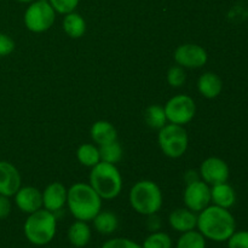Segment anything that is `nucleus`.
<instances>
[{
  "label": "nucleus",
  "mask_w": 248,
  "mask_h": 248,
  "mask_svg": "<svg viewBox=\"0 0 248 248\" xmlns=\"http://www.w3.org/2000/svg\"><path fill=\"white\" fill-rule=\"evenodd\" d=\"M171 236L164 232H154L144 240L142 247L143 248H172Z\"/></svg>",
  "instance_id": "26"
},
{
  "label": "nucleus",
  "mask_w": 248,
  "mask_h": 248,
  "mask_svg": "<svg viewBox=\"0 0 248 248\" xmlns=\"http://www.w3.org/2000/svg\"><path fill=\"white\" fill-rule=\"evenodd\" d=\"M23 232L26 239L35 246L50 244L57 232V218L55 213L40 208L31 213L24 222Z\"/></svg>",
  "instance_id": "3"
},
{
  "label": "nucleus",
  "mask_w": 248,
  "mask_h": 248,
  "mask_svg": "<svg viewBox=\"0 0 248 248\" xmlns=\"http://www.w3.org/2000/svg\"><path fill=\"white\" fill-rule=\"evenodd\" d=\"M15 203L23 213L35 212L43 208V193L34 186H21L15 194Z\"/></svg>",
  "instance_id": "14"
},
{
  "label": "nucleus",
  "mask_w": 248,
  "mask_h": 248,
  "mask_svg": "<svg viewBox=\"0 0 248 248\" xmlns=\"http://www.w3.org/2000/svg\"><path fill=\"white\" fill-rule=\"evenodd\" d=\"M15 50V41L7 34L0 33V57L11 55Z\"/></svg>",
  "instance_id": "31"
},
{
  "label": "nucleus",
  "mask_w": 248,
  "mask_h": 248,
  "mask_svg": "<svg viewBox=\"0 0 248 248\" xmlns=\"http://www.w3.org/2000/svg\"><path fill=\"white\" fill-rule=\"evenodd\" d=\"M97 232L102 235H110L116 232L119 227V219L111 211H99L98 215L92 219Z\"/></svg>",
  "instance_id": "21"
},
{
  "label": "nucleus",
  "mask_w": 248,
  "mask_h": 248,
  "mask_svg": "<svg viewBox=\"0 0 248 248\" xmlns=\"http://www.w3.org/2000/svg\"><path fill=\"white\" fill-rule=\"evenodd\" d=\"M184 179H186V184H190V183H193V182H196L200 179V173H198V172L194 171V170H190V171H188L186 173Z\"/></svg>",
  "instance_id": "34"
},
{
  "label": "nucleus",
  "mask_w": 248,
  "mask_h": 248,
  "mask_svg": "<svg viewBox=\"0 0 248 248\" xmlns=\"http://www.w3.org/2000/svg\"><path fill=\"white\" fill-rule=\"evenodd\" d=\"M174 61L184 69H198L207 63V51L198 44H183L174 51Z\"/></svg>",
  "instance_id": "10"
},
{
  "label": "nucleus",
  "mask_w": 248,
  "mask_h": 248,
  "mask_svg": "<svg viewBox=\"0 0 248 248\" xmlns=\"http://www.w3.org/2000/svg\"><path fill=\"white\" fill-rule=\"evenodd\" d=\"M176 248H206V239L199 230L182 232Z\"/></svg>",
  "instance_id": "24"
},
{
  "label": "nucleus",
  "mask_w": 248,
  "mask_h": 248,
  "mask_svg": "<svg viewBox=\"0 0 248 248\" xmlns=\"http://www.w3.org/2000/svg\"><path fill=\"white\" fill-rule=\"evenodd\" d=\"M21 174L9 161H0V195L14 196L21 188Z\"/></svg>",
  "instance_id": "13"
},
{
  "label": "nucleus",
  "mask_w": 248,
  "mask_h": 248,
  "mask_svg": "<svg viewBox=\"0 0 248 248\" xmlns=\"http://www.w3.org/2000/svg\"><path fill=\"white\" fill-rule=\"evenodd\" d=\"M99 154H101V161L116 165L123 159V147H121L118 140H115V142L101 145L99 147Z\"/></svg>",
  "instance_id": "25"
},
{
  "label": "nucleus",
  "mask_w": 248,
  "mask_h": 248,
  "mask_svg": "<svg viewBox=\"0 0 248 248\" xmlns=\"http://www.w3.org/2000/svg\"><path fill=\"white\" fill-rule=\"evenodd\" d=\"M17 1H19V2H33V1H35V0H17Z\"/></svg>",
  "instance_id": "35"
},
{
  "label": "nucleus",
  "mask_w": 248,
  "mask_h": 248,
  "mask_svg": "<svg viewBox=\"0 0 248 248\" xmlns=\"http://www.w3.org/2000/svg\"><path fill=\"white\" fill-rule=\"evenodd\" d=\"M56 11L47 0H35L31 2L24 12V24L33 33H44L53 26Z\"/></svg>",
  "instance_id": "7"
},
{
  "label": "nucleus",
  "mask_w": 248,
  "mask_h": 248,
  "mask_svg": "<svg viewBox=\"0 0 248 248\" xmlns=\"http://www.w3.org/2000/svg\"><path fill=\"white\" fill-rule=\"evenodd\" d=\"M170 227L178 232L194 230L198 224V216L189 208H176L169 216Z\"/></svg>",
  "instance_id": "15"
},
{
  "label": "nucleus",
  "mask_w": 248,
  "mask_h": 248,
  "mask_svg": "<svg viewBox=\"0 0 248 248\" xmlns=\"http://www.w3.org/2000/svg\"><path fill=\"white\" fill-rule=\"evenodd\" d=\"M198 90L205 98H217L223 90V81L216 73H203L198 80Z\"/></svg>",
  "instance_id": "16"
},
{
  "label": "nucleus",
  "mask_w": 248,
  "mask_h": 248,
  "mask_svg": "<svg viewBox=\"0 0 248 248\" xmlns=\"http://www.w3.org/2000/svg\"><path fill=\"white\" fill-rule=\"evenodd\" d=\"M90 133H91L92 140L97 143L99 147L118 140V131L114 127L113 124L106 120L96 121L92 125Z\"/></svg>",
  "instance_id": "18"
},
{
  "label": "nucleus",
  "mask_w": 248,
  "mask_h": 248,
  "mask_svg": "<svg viewBox=\"0 0 248 248\" xmlns=\"http://www.w3.org/2000/svg\"><path fill=\"white\" fill-rule=\"evenodd\" d=\"M186 80V73L183 67L181 65H173L167 72V82L172 87H181L183 86Z\"/></svg>",
  "instance_id": "27"
},
{
  "label": "nucleus",
  "mask_w": 248,
  "mask_h": 248,
  "mask_svg": "<svg viewBox=\"0 0 248 248\" xmlns=\"http://www.w3.org/2000/svg\"><path fill=\"white\" fill-rule=\"evenodd\" d=\"M183 200L186 208L195 213L201 212L211 203V186L201 179L186 184Z\"/></svg>",
  "instance_id": "9"
},
{
  "label": "nucleus",
  "mask_w": 248,
  "mask_h": 248,
  "mask_svg": "<svg viewBox=\"0 0 248 248\" xmlns=\"http://www.w3.org/2000/svg\"><path fill=\"white\" fill-rule=\"evenodd\" d=\"M144 120L150 128L159 131L167 124L164 107L159 106V104H153V106L148 107L144 111Z\"/></svg>",
  "instance_id": "23"
},
{
  "label": "nucleus",
  "mask_w": 248,
  "mask_h": 248,
  "mask_svg": "<svg viewBox=\"0 0 248 248\" xmlns=\"http://www.w3.org/2000/svg\"><path fill=\"white\" fill-rule=\"evenodd\" d=\"M77 157L80 164L85 167H93L98 162H101V154H99V148L91 143H85L81 144L77 150Z\"/></svg>",
  "instance_id": "22"
},
{
  "label": "nucleus",
  "mask_w": 248,
  "mask_h": 248,
  "mask_svg": "<svg viewBox=\"0 0 248 248\" xmlns=\"http://www.w3.org/2000/svg\"><path fill=\"white\" fill-rule=\"evenodd\" d=\"M101 248H143L142 245L125 237H115L104 242Z\"/></svg>",
  "instance_id": "29"
},
{
  "label": "nucleus",
  "mask_w": 248,
  "mask_h": 248,
  "mask_svg": "<svg viewBox=\"0 0 248 248\" xmlns=\"http://www.w3.org/2000/svg\"><path fill=\"white\" fill-rule=\"evenodd\" d=\"M91 228L89 227L87 222L75 220L68 229V240L73 246L77 248L87 246L90 240H91Z\"/></svg>",
  "instance_id": "19"
},
{
  "label": "nucleus",
  "mask_w": 248,
  "mask_h": 248,
  "mask_svg": "<svg viewBox=\"0 0 248 248\" xmlns=\"http://www.w3.org/2000/svg\"><path fill=\"white\" fill-rule=\"evenodd\" d=\"M128 201L133 210L143 216L155 215L162 207L164 196L160 186L155 182L140 181L131 188Z\"/></svg>",
  "instance_id": "5"
},
{
  "label": "nucleus",
  "mask_w": 248,
  "mask_h": 248,
  "mask_svg": "<svg viewBox=\"0 0 248 248\" xmlns=\"http://www.w3.org/2000/svg\"><path fill=\"white\" fill-rule=\"evenodd\" d=\"M63 31L68 36L73 39H79L86 31V22L85 18L78 12L73 11L64 15L63 18Z\"/></svg>",
  "instance_id": "20"
},
{
  "label": "nucleus",
  "mask_w": 248,
  "mask_h": 248,
  "mask_svg": "<svg viewBox=\"0 0 248 248\" xmlns=\"http://www.w3.org/2000/svg\"><path fill=\"white\" fill-rule=\"evenodd\" d=\"M170 124L184 126L190 123L196 114L195 101L188 94H177L170 98L164 107Z\"/></svg>",
  "instance_id": "8"
},
{
  "label": "nucleus",
  "mask_w": 248,
  "mask_h": 248,
  "mask_svg": "<svg viewBox=\"0 0 248 248\" xmlns=\"http://www.w3.org/2000/svg\"><path fill=\"white\" fill-rule=\"evenodd\" d=\"M228 248H248V230L236 232L228 239Z\"/></svg>",
  "instance_id": "30"
},
{
  "label": "nucleus",
  "mask_w": 248,
  "mask_h": 248,
  "mask_svg": "<svg viewBox=\"0 0 248 248\" xmlns=\"http://www.w3.org/2000/svg\"><path fill=\"white\" fill-rule=\"evenodd\" d=\"M157 143L164 155L171 159H178L183 156L188 149L189 137L183 126L166 124L159 130Z\"/></svg>",
  "instance_id": "6"
},
{
  "label": "nucleus",
  "mask_w": 248,
  "mask_h": 248,
  "mask_svg": "<svg viewBox=\"0 0 248 248\" xmlns=\"http://www.w3.org/2000/svg\"><path fill=\"white\" fill-rule=\"evenodd\" d=\"M148 220H147V228L149 232H159L160 227H161V220H160L159 216L155 213V215H150L147 216Z\"/></svg>",
  "instance_id": "33"
},
{
  "label": "nucleus",
  "mask_w": 248,
  "mask_h": 248,
  "mask_svg": "<svg viewBox=\"0 0 248 248\" xmlns=\"http://www.w3.org/2000/svg\"><path fill=\"white\" fill-rule=\"evenodd\" d=\"M230 176V170L227 162L220 157H207L200 166V177L205 183L212 186L225 183Z\"/></svg>",
  "instance_id": "11"
},
{
  "label": "nucleus",
  "mask_w": 248,
  "mask_h": 248,
  "mask_svg": "<svg viewBox=\"0 0 248 248\" xmlns=\"http://www.w3.org/2000/svg\"><path fill=\"white\" fill-rule=\"evenodd\" d=\"M90 186L97 191L102 200H113L123 190V177L115 165L101 161L92 167Z\"/></svg>",
  "instance_id": "4"
},
{
  "label": "nucleus",
  "mask_w": 248,
  "mask_h": 248,
  "mask_svg": "<svg viewBox=\"0 0 248 248\" xmlns=\"http://www.w3.org/2000/svg\"><path fill=\"white\" fill-rule=\"evenodd\" d=\"M211 201L213 205L229 210L236 202V194H235L234 188L227 182L216 184L211 188Z\"/></svg>",
  "instance_id": "17"
},
{
  "label": "nucleus",
  "mask_w": 248,
  "mask_h": 248,
  "mask_svg": "<svg viewBox=\"0 0 248 248\" xmlns=\"http://www.w3.org/2000/svg\"><path fill=\"white\" fill-rule=\"evenodd\" d=\"M48 2L57 14L67 15L75 11L80 0H48Z\"/></svg>",
  "instance_id": "28"
},
{
  "label": "nucleus",
  "mask_w": 248,
  "mask_h": 248,
  "mask_svg": "<svg viewBox=\"0 0 248 248\" xmlns=\"http://www.w3.org/2000/svg\"><path fill=\"white\" fill-rule=\"evenodd\" d=\"M68 189L61 182L48 184L43 191V207L52 213L60 212L67 205Z\"/></svg>",
  "instance_id": "12"
},
{
  "label": "nucleus",
  "mask_w": 248,
  "mask_h": 248,
  "mask_svg": "<svg viewBox=\"0 0 248 248\" xmlns=\"http://www.w3.org/2000/svg\"><path fill=\"white\" fill-rule=\"evenodd\" d=\"M67 206L77 220L91 222L102 210V198L90 184L75 183L68 189Z\"/></svg>",
  "instance_id": "2"
},
{
  "label": "nucleus",
  "mask_w": 248,
  "mask_h": 248,
  "mask_svg": "<svg viewBox=\"0 0 248 248\" xmlns=\"http://www.w3.org/2000/svg\"><path fill=\"white\" fill-rule=\"evenodd\" d=\"M196 228L205 239L215 242H225L236 230V222L229 210L210 205L199 212Z\"/></svg>",
  "instance_id": "1"
},
{
  "label": "nucleus",
  "mask_w": 248,
  "mask_h": 248,
  "mask_svg": "<svg viewBox=\"0 0 248 248\" xmlns=\"http://www.w3.org/2000/svg\"><path fill=\"white\" fill-rule=\"evenodd\" d=\"M11 213V201L9 196L0 195V219H5Z\"/></svg>",
  "instance_id": "32"
}]
</instances>
